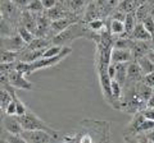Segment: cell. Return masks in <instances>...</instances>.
Returning a JSON list of instances; mask_svg holds the SVG:
<instances>
[{"label":"cell","mask_w":154,"mask_h":143,"mask_svg":"<svg viewBox=\"0 0 154 143\" xmlns=\"http://www.w3.org/2000/svg\"><path fill=\"white\" fill-rule=\"evenodd\" d=\"M146 106H148V107H154V87H153V93H152L150 98H149Z\"/></svg>","instance_id":"e575fe53"},{"label":"cell","mask_w":154,"mask_h":143,"mask_svg":"<svg viewBox=\"0 0 154 143\" xmlns=\"http://www.w3.org/2000/svg\"><path fill=\"white\" fill-rule=\"evenodd\" d=\"M26 46H27V44L18 32L12 36L3 37V41H2V47L3 49H7V50L21 51V50H23V47H26Z\"/></svg>","instance_id":"52a82bcc"},{"label":"cell","mask_w":154,"mask_h":143,"mask_svg":"<svg viewBox=\"0 0 154 143\" xmlns=\"http://www.w3.org/2000/svg\"><path fill=\"white\" fill-rule=\"evenodd\" d=\"M110 139V124L104 120H93L85 119L80 123L76 132L63 138L64 142H108Z\"/></svg>","instance_id":"6da1fadb"},{"label":"cell","mask_w":154,"mask_h":143,"mask_svg":"<svg viewBox=\"0 0 154 143\" xmlns=\"http://www.w3.org/2000/svg\"><path fill=\"white\" fill-rule=\"evenodd\" d=\"M19 118V121H21L23 129H27V130H45L48 132L49 134H51L53 137H55L57 139L59 138V132L55 130L54 128L49 127L45 121H42L40 118L37 115H35L30 109H28V111L26 114H23V115L18 116Z\"/></svg>","instance_id":"3957f363"},{"label":"cell","mask_w":154,"mask_h":143,"mask_svg":"<svg viewBox=\"0 0 154 143\" xmlns=\"http://www.w3.org/2000/svg\"><path fill=\"white\" fill-rule=\"evenodd\" d=\"M135 93H136V96L139 97L140 102L143 104V106L146 107L149 98H150L152 93H153V87L152 86H149V84H146L141 79L140 82H137L136 86H135Z\"/></svg>","instance_id":"9c48e42d"},{"label":"cell","mask_w":154,"mask_h":143,"mask_svg":"<svg viewBox=\"0 0 154 143\" xmlns=\"http://www.w3.org/2000/svg\"><path fill=\"white\" fill-rule=\"evenodd\" d=\"M17 32L19 33V35H21V37H22L23 40H25V42H26L27 45L30 44V42H32L33 40H35V33L31 32L27 27H25L23 25H21V26L17 28Z\"/></svg>","instance_id":"7402d4cb"},{"label":"cell","mask_w":154,"mask_h":143,"mask_svg":"<svg viewBox=\"0 0 154 143\" xmlns=\"http://www.w3.org/2000/svg\"><path fill=\"white\" fill-rule=\"evenodd\" d=\"M143 80H144V82H145L146 84L154 87V72H152V73H149V74H146V75H144Z\"/></svg>","instance_id":"d6a6232c"},{"label":"cell","mask_w":154,"mask_h":143,"mask_svg":"<svg viewBox=\"0 0 154 143\" xmlns=\"http://www.w3.org/2000/svg\"><path fill=\"white\" fill-rule=\"evenodd\" d=\"M3 141L7 143H27L21 133H9V136L7 138H4Z\"/></svg>","instance_id":"484cf974"},{"label":"cell","mask_w":154,"mask_h":143,"mask_svg":"<svg viewBox=\"0 0 154 143\" xmlns=\"http://www.w3.org/2000/svg\"><path fill=\"white\" fill-rule=\"evenodd\" d=\"M146 56H148V58L154 63V51H153V50H149V51L146 52Z\"/></svg>","instance_id":"8d00e7d4"},{"label":"cell","mask_w":154,"mask_h":143,"mask_svg":"<svg viewBox=\"0 0 154 143\" xmlns=\"http://www.w3.org/2000/svg\"><path fill=\"white\" fill-rule=\"evenodd\" d=\"M76 22H77L76 18L75 17H69V16L63 17V18L57 19V21H51L49 31L55 36V35H58V33L63 32L66 28H68L71 25H73V23H76ZM54 36H53V37H54Z\"/></svg>","instance_id":"30bf717a"},{"label":"cell","mask_w":154,"mask_h":143,"mask_svg":"<svg viewBox=\"0 0 154 143\" xmlns=\"http://www.w3.org/2000/svg\"><path fill=\"white\" fill-rule=\"evenodd\" d=\"M71 52H72V47L66 45V46H63V50L55 56H51V58H40L35 61H32L31 63L32 73L36 70H40V69H44V68H50V66L59 64L66 56H68L71 54Z\"/></svg>","instance_id":"5b68a950"},{"label":"cell","mask_w":154,"mask_h":143,"mask_svg":"<svg viewBox=\"0 0 154 143\" xmlns=\"http://www.w3.org/2000/svg\"><path fill=\"white\" fill-rule=\"evenodd\" d=\"M146 139H148V141H150V142H154V129L149 130L148 136H146Z\"/></svg>","instance_id":"d590c367"},{"label":"cell","mask_w":154,"mask_h":143,"mask_svg":"<svg viewBox=\"0 0 154 143\" xmlns=\"http://www.w3.org/2000/svg\"><path fill=\"white\" fill-rule=\"evenodd\" d=\"M143 72L140 69L137 63H130L128 65V70H127V82H132V83H137L144 78L143 77Z\"/></svg>","instance_id":"5bb4252c"},{"label":"cell","mask_w":154,"mask_h":143,"mask_svg":"<svg viewBox=\"0 0 154 143\" xmlns=\"http://www.w3.org/2000/svg\"><path fill=\"white\" fill-rule=\"evenodd\" d=\"M119 1H122V0H119Z\"/></svg>","instance_id":"74e56055"},{"label":"cell","mask_w":154,"mask_h":143,"mask_svg":"<svg viewBox=\"0 0 154 143\" xmlns=\"http://www.w3.org/2000/svg\"><path fill=\"white\" fill-rule=\"evenodd\" d=\"M143 25L149 31V33H150V35L153 36V39H154V19H153V17L148 16L143 21Z\"/></svg>","instance_id":"f1b7e54d"},{"label":"cell","mask_w":154,"mask_h":143,"mask_svg":"<svg viewBox=\"0 0 154 143\" xmlns=\"http://www.w3.org/2000/svg\"><path fill=\"white\" fill-rule=\"evenodd\" d=\"M132 58V50L125 47H113L112 63H130Z\"/></svg>","instance_id":"8fae6325"},{"label":"cell","mask_w":154,"mask_h":143,"mask_svg":"<svg viewBox=\"0 0 154 143\" xmlns=\"http://www.w3.org/2000/svg\"><path fill=\"white\" fill-rule=\"evenodd\" d=\"M22 137L25 138V141L27 143H50V142H55L57 138L53 137L45 130H27L23 129L22 130Z\"/></svg>","instance_id":"8992f818"},{"label":"cell","mask_w":154,"mask_h":143,"mask_svg":"<svg viewBox=\"0 0 154 143\" xmlns=\"http://www.w3.org/2000/svg\"><path fill=\"white\" fill-rule=\"evenodd\" d=\"M143 112V115L146 119H150V120H154V107H144L143 110H140Z\"/></svg>","instance_id":"f546056e"},{"label":"cell","mask_w":154,"mask_h":143,"mask_svg":"<svg viewBox=\"0 0 154 143\" xmlns=\"http://www.w3.org/2000/svg\"><path fill=\"white\" fill-rule=\"evenodd\" d=\"M5 115H17V106H16V102H14V100L8 105L7 110H5Z\"/></svg>","instance_id":"4dcf8cb0"},{"label":"cell","mask_w":154,"mask_h":143,"mask_svg":"<svg viewBox=\"0 0 154 143\" xmlns=\"http://www.w3.org/2000/svg\"><path fill=\"white\" fill-rule=\"evenodd\" d=\"M109 32L112 35H122L126 32L125 30V22L118 19H112L109 23Z\"/></svg>","instance_id":"44dd1931"},{"label":"cell","mask_w":154,"mask_h":143,"mask_svg":"<svg viewBox=\"0 0 154 143\" xmlns=\"http://www.w3.org/2000/svg\"><path fill=\"white\" fill-rule=\"evenodd\" d=\"M4 128L8 133H22L23 130L18 115H7L4 119Z\"/></svg>","instance_id":"7c38bea8"},{"label":"cell","mask_w":154,"mask_h":143,"mask_svg":"<svg viewBox=\"0 0 154 143\" xmlns=\"http://www.w3.org/2000/svg\"><path fill=\"white\" fill-rule=\"evenodd\" d=\"M18 7L14 4L13 0H2V17L7 19H13L16 17Z\"/></svg>","instance_id":"4fadbf2b"},{"label":"cell","mask_w":154,"mask_h":143,"mask_svg":"<svg viewBox=\"0 0 154 143\" xmlns=\"http://www.w3.org/2000/svg\"><path fill=\"white\" fill-rule=\"evenodd\" d=\"M132 37L137 41H152V40H154L153 36L149 33V31L146 28L144 27L143 23H137L136 25V27H135V30L132 32Z\"/></svg>","instance_id":"9a60e30c"},{"label":"cell","mask_w":154,"mask_h":143,"mask_svg":"<svg viewBox=\"0 0 154 143\" xmlns=\"http://www.w3.org/2000/svg\"><path fill=\"white\" fill-rule=\"evenodd\" d=\"M13 1L19 8H27V5L32 1V0H13Z\"/></svg>","instance_id":"836d02e7"},{"label":"cell","mask_w":154,"mask_h":143,"mask_svg":"<svg viewBox=\"0 0 154 143\" xmlns=\"http://www.w3.org/2000/svg\"><path fill=\"white\" fill-rule=\"evenodd\" d=\"M99 17V12L96 10V8L94 4H91L90 7H88V10H86V16H85V22L88 23L93 19H96Z\"/></svg>","instance_id":"83f0119b"},{"label":"cell","mask_w":154,"mask_h":143,"mask_svg":"<svg viewBox=\"0 0 154 143\" xmlns=\"http://www.w3.org/2000/svg\"><path fill=\"white\" fill-rule=\"evenodd\" d=\"M17 58H19V51L2 49V63H16Z\"/></svg>","instance_id":"ffe728a7"},{"label":"cell","mask_w":154,"mask_h":143,"mask_svg":"<svg viewBox=\"0 0 154 143\" xmlns=\"http://www.w3.org/2000/svg\"><path fill=\"white\" fill-rule=\"evenodd\" d=\"M42 3V7L46 10H49V9H53L55 5H57V0H41Z\"/></svg>","instance_id":"1f68e13d"},{"label":"cell","mask_w":154,"mask_h":143,"mask_svg":"<svg viewBox=\"0 0 154 143\" xmlns=\"http://www.w3.org/2000/svg\"><path fill=\"white\" fill-rule=\"evenodd\" d=\"M50 44H51V41L38 36L37 39H35L32 42H30V44H28L26 47L28 50H41V49H46V47H49Z\"/></svg>","instance_id":"d6986e66"},{"label":"cell","mask_w":154,"mask_h":143,"mask_svg":"<svg viewBox=\"0 0 154 143\" xmlns=\"http://www.w3.org/2000/svg\"><path fill=\"white\" fill-rule=\"evenodd\" d=\"M98 77L100 83V89H102L103 97L113 109H119L117 102L114 101L113 93H112V78L108 74V68H98Z\"/></svg>","instance_id":"277c9868"},{"label":"cell","mask_w":154,"mask_h":143,"mask_svg":"<svg viewBox=\"0 0 154 143\" xmlns=\"http://www.w3.org/2000/svg\"><path fill=\"white\" fill-rule=\"evenodd\" d=\"M136 63L139 64V66H140V69H141L144 75H146L149 73H152V72H154V63L148 58L146 55H143V56L136 58Z\"/></svg>","instance_id":"e0dca14e"},{"label":"cell","mask_w":154,"mask_h":143,"mask_svg":"<svg viewBox=\"0 0 154 143\" xmlns=\"http://www.w3.org/2000/svg\"><path fill=\"white\" fill-rule=\"evenodd\" d=\"M8 75H9V82H11V84L13 86V87L19 88V89H26V91H30V89L33 88L32 83L30 82V80L26 79V75L21 74L18 70L14 69Z\"/></svg>","instance_id":"ba28073f"},{"label":"cell","mask_w":154,"mask_h":143,"mask_svg":"<svg viewBox=\"0 0 154 143\" xmlns=\"http://www.w3.org/2000/svg\"><path fill=\"white\" fill-rule=\"evenodd\" d=\"M13 101V96L11 91L7 87H3L2 86V92H0V107H2V111L5 112L8 105Z\"/></svg>","instance_id":"ac0fdd59"},{"label":"cell","mask_w":154,"mask_h":143,"mask_svg":"<svg viewBox=\"0 0 154 143\" xmlns=\"http://www.w3.org/2000/svg\"><path fill=\"white\" fill-rule=\"evenodd\" d=\"M125 30H126V33L128 35H132V32L135 30V27H136V21H135V16L132 13H127L126 14V18H125Z\"/></svg>","instance_id":"603a6c76"},{"label":"cell","mask_w":154,"mask_h":143,"mask_svg":"<svg viewBox=\"0 0 154 143\" xmlns=\"http://www.w3.org/2000/svg\"><path fill=\"white\" fill-rule=\"evenodd\" d=\"M116 65V77L114 79L118 80L122 86L127 82V70L130 63H114Z\"/></svg>","instance_id":"2e32d148"},{"label":"cell","mask_w":154,"mask_h":143,"mask_svg":"<svg viewBox=\"0 0 154 143\" xmlns=\"http://www.w3.org/2000/svg\"><path fill=\"white\" fill-rule=\"evenodd\" d=\"M26 9L31 13H40V12L44 10V7H42L41 0H32V1L27 5Z\"/></svg>","instance_id":"4316f807"},{"label":"cell","mask_w":154,"mask_h":143,"mask_svg":"<svg viewBox=\"0 0 154 143\" xmlns=\"http://www.w3.org/2000/svg\"><path fill=\"white\" fill-rule=\"evenodd\" d=\"M11 22L12 21H9V19H7V18H3L2 17V37H7V36H12V35H14V30H13V27H12V25H11Z\"/></svg>","instance_id":"cb8c5ba5"},{"label":"cell","mask_w":154,"mask_h":143,"mask_svg":"<svg viewBox=\"0 0 154 143\" xmlns=\"http://www.w3.org/2000/svg\"><path fill=\"white\" fill-rule=\"evenodd\" d=\"M88 27L93 32H102L104 30V22L102 19H99V18H96V19L88 22Z\"/></svg>","instance_id":"d4e9b609"},{"label":"cell","mask_w":154,"mask_h":143,"mask_svg":"<svg viewBox=\"0 0 154 143\" xmlns=\"http://www.w3.org/2000/svg\"><path fill=\"white\" fill-rule=\"evenodd\" d=\"M96 39V36L93 35V31L88 27V25L84 26L82 23H73L68 28H66L63 32L58 33L51 39V44L55 45H60V46H66L68 42H73L77 39Z\"/></svg>","instance_id":"7a4b0ae2"}]
</instances>
